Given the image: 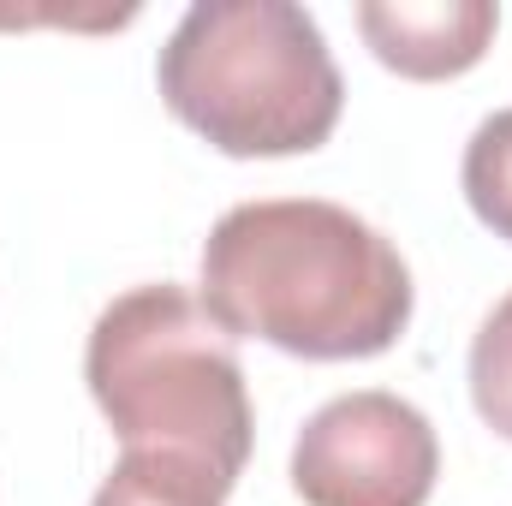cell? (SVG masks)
Listing matches in <instances>:
<instances>
[{
  "label": "cell",
  "mask_w": 512,
  "mask_h": 506,
  "mask_svg": "<svg viewBox=\"0 0 512 506\" xmlns=\"http://www.w3.org/2000/svg\"><path fill=\"white\" fill-rule=\"evenodd\" d=\"M411 298L393 239L322 197L239 203L203 239V310L233 340L310 364L387 352L411 328Z\"/></svg>",
  "instance_id": "1"
},
{
  "label": "cell",
  "mask_w": 512,
  "mask_h": 506,
  "mask_svg": "<svg viewBox=\"0 0 512 506\" xmlns=\"http://www.w3.org/2000/svg\"><path fill=\"white\" fill-rule=\"evenodd\" d=\"M84 381L126 453H179L239 483L256 441L233 334L173 280L120 292L84 346Z\"/></svg>",
  "instance_id": "3"
},
{
  "label": "cell",
  "mask_w": 512,
  "mask_h": 506,
  "mask_svg": "<svg viewBox=\"0 0 512 506\" xmlns=\"http://www.w3.org/2000/svg\"><path fill=\"white\" fill-rule=\"evenodd\" d=\"M471 405L501 441H512V292L483 316L471 340Z\"/></svg>",
  "instance_id": "8"
},
{
  "label": "cell",
  "mask_w": 512,
  "mask_h": 506,
  "mask_svg": "<svg viewBox=\"0 0 512 506\" xmlns=\"http://www.w3.org/2000/svg\"><path fill=\"white\" fill-rule=\"evenodd\" d=\"M233 483L179 453H126L90 506H227Z\"/></svg>",
  "instance_id": "6"
},
{
  "label": "cell",
  "mask_w": 512,
  "mask_h": 506,
  "mask_svg": "<svg viewBox=\"0 0 512 506\" xmlns=\"http://www.w3.org/2000/svg\"><path fill=\"white\" fill-rule=\"evenodd\" d=\"M155 84L179 126L233 161L310 155L346 108L328 36L292 0H197L173 24Z\"/></svg>",
  "instance_id": "2"
},
{
  "label": "cell",
  "mask_w": 512,
  "mask_h": 506,
  "mask_svg": "<svg viewBox=\"0 0 512 506\" xmlns=\"http://www.w3.org/2000/svg\"><path fill=\"white\" fill-rule=\"evenodd\" d=\"M358 30L387 72L441 84L471 72L489 54L501 30V6L495 0H364Z\"/></svg>",
  "instance_id": "5"
},
{
  "label": "cell",
  "mask_w": 512,
  "mask_h": 506,
  "mask_svg": "<svg viewBox=\"0 0 512 506\" xmlns=\"http://www.w3.org/2000/svg\"><path fill=\"white\" fill-rule=\"evenodd\" d=\"M435 477V423L382 387L328 399L292 441V489L304 506H429Z\"/></svg>",
  "instance_id": "4"
},
{
  "label": "cell",
  "mask_w": 512,
  "mask_h": 506,
  "mask_svg": "<svg viewBox=\"0 0 512 506\" xmlns=\"http://www.w3.org/2000/svg\"><path fill=\"white\" fill-rule=\"evenodd\" d=\"M459 179H465V203H471V215H477L495 239H507L512 245V108L489 114L483 126L471 131Z\"/></svg>",
  "instance_id": "7"
}]
</instances>
